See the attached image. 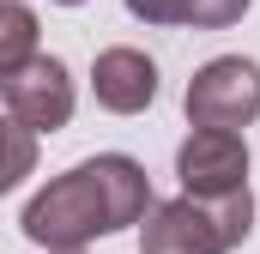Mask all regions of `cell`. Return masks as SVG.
<instances>
[{
    "label": "cell",
    "mask_w": 260,
    "mask_h": 254,
    "mask_svg": "<svg viewBox=\"0 0 260 254\" xmlns=\"http://www.w3.org/2000/svg\"><path fill=\"white\" fill-rule=\"evenodd\" d=\"M139 24H188V0H127Z\"/></svg>",
    "instance_id": "30bf717a"
},
{
    "label": "cell",
    "mask_w": 260,
    "mask_h": 254,
    "mask_svg": "<svg viewBox=\"0 0 260 254\" xmlns=\"http://www.w3.org/2000/svg\"><path fill=\"white\" fill-rule=\"evenodd\" d=\"M73 254H79V248H73Z\"/></svg>",
    "instance_id": "7c38bea8"
},
{
    "label": "cell",
    "mask_w": 260,
    "mask_h": 254,
    "mask_svg": "<svg viewBox=\"0 0 260 254\" xmlns=\"http://www.w3.org/2000/svg\"><path fill=\"white\" fill-rule=\"evenodd\" d=\"M0 97H6V115L30 133H55V127L73 121V73H67L61 55H37L30 67H18L12 79H0Z\"/></svg>",
    "instance_id": "277c9868"
},
{
    "label": "cell",
    "mask_w": 260,
    "mask_h": 254,
    "mask_svg": "<svg viewBox=\"0 0 260 254\" xmlns=\"http://www.w3.org/2000/svg\"><path fill=\"white\" fill-rule=\"evenodd\" d=\"M30 170H37V133L18 127L12 115H0V194H12Z\"/></svg>",
    "instance_id": "ba28073f"
},
{
    "label": "cell",
    "mask_w": 260,
    "mask_h": 254,
    "mask_svg": "<svg viewBox=\"0 0 260 254\" xmlns=\"http://www.w3.org/2000/svg\"><path fill=\"white\" fill-rule=\"evenodd\" d=\"M254 0H188V24L194 30H230Z\"/></svg>",
    "instance_id": "9c48e42d"
},
{
    "label": "cell",
    "mask_w": 260,
    "mask_h": 254,
    "mask_svg": "<svg viewBox=\"0 0 260 254\" xmlns=\"http://www.w3.org/2000/svg\"><path fill=\"white\" fill-rule=\"evenodd\" d=\"M43 55L37 49V12L24 0H0V79H12L18 67H30Z\"/></svg>",
    "instance_id": "52a82bcc"
},
{
    "label": "cell",
    "mask_w": 260,
    "mask_h": 254,
    "mask_svg": "<svg viewBox=\"0 0 260 254\" xmlns=\"http://www.w3.org/2000/svg\"><path fill=\"white\" fill-rule=\"evenodd\" d=\"M139 254H230V236L212 212V200H151L139 218Z\"/></svg>",
    "instance_id": "5b68a950"
},
{
    "label": "cell",
    "mask_w": 260,
    "mask_h": 254,
    "mask_svg": "<svg viewBox=\"0 0 260 254\" xmlns=\"http://www.w3.org/2000/svg\"><path fill=\"white\" fill-rule=\"evenodd\" d=\"M176 182L188 200H224L248 188V139L224 127H194L176 151Z\"/></svg>",
    "instance_id": "3957f363"
},
{
    "label": "cell",
    "mask_w": 260,
    "mask_h": 254,
    "mask_svg": "<svg viewBox=\"0 0 260 254\" xmlns=\"http://www.w3.org/2000/svg\"><path fill=\"white\" fill-rule=\"evenodd\" d=\"M151 212V176L127 151H97L79 170L55 176L43 194H30L24 206V236L49 254H73L91 236L127 230Z\"/></svg>",
    "instance_id": "6da1fadb"
},
{
    "label": "cell",
    "mask_w": 260,
    "mask_h": 254,
    "mask_svg": "<svg viewBox=\"0 0 260 254\" xmlns=\"http://www.w3.org/2000/svg\"><path fill=\"white\" fill-rule=\"evenodd\" d=\"M55 6H85V0H55Z\"/></svg>",
    "instance_id": "8fae6325"
},
{
    "label": "cell",
    "mask_w": 260,
    "mask_h": 254,
    "mask_svg": "<svg viewBox=\"0 0 260 254\" xmlns=\"http://www.w3.org/2000/svg\"><path fill=\"white\" fill-rule=\"evenodd\" d=\"M91 91H97V103L109 115H139V109L157 103V61L145 49L115 43V49H103L91 61Z\"/></svg>",
    "instance_id": "8992f818"
},
{
    "label": "cell",
    "mask_w": 260,
    "mask_h": 254,
    "mask_svg": "<svg viewBox=\"0 0 260 254\" xmlns=\"http://www.w3.org/2000/svg\"><path fill=\"white\" fill-rule=\"evenodd\" d=\"M188 121L194 127H224V133H236V127H248L260 115V61L248 55H218V61H206L188 79Z\"/></svg>",
    "instance_id": "7a4b0ae2"
}]
</instances>
